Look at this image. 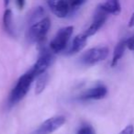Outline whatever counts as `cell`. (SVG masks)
<instances>
[{"label": "cell", "instance_id": "cell-1", "mask_svg": "<svg viewBox=\"0 0 134 134\" xmlns=\"http://www.w3.org/2000/svg\"><path fill=\"white\" fill-rule=\"evenodd\" d=\"M35 75L30 70H29L27 73H25L23 75L19 77L16 86L12 89L11 93L9 95V98H8V102L11 106L18 104L19 101H21L27 95L31 86L32 82H33Z\"/></svg>", "mask_w": 134, "mask_h": 134}, {"label": "cell", "instance_id": "cell-2", "mask_svg": "<svg viewBox=\"0 0 134 134\" xmlns=\"http://www.w3.org/2000/svg\"><path fill=\"white\" fill-rule=\"evenodd\" d=\"M51 28V19L43 18L41 20L31 25L28 30L27 38L31 43H41L44 41Z\"/></svg>", "mask_w": 134, "mask_h": 134}, {"label": "cell", "instance_id": "cell-3", "mask_svg": "<svg viewBox=\"0 0 134 134\" xmlns=\"http://www.w3.org/2000/svg\"><path fill=\"white\" fill-rule=\"evenodd\" d=\"M109 50L106 46L94 47L87 50L80 58V62L84 65H94L104 61L108 57Z\"/></svg>", "mask_w": 134, "mask_h": 134}, {"label": "cell", "instance_id": "cell-4", "mask_svg": "<svg viewBox=\"0 0 134 134\" xmlns=\"http://www.w3.org/2000/svg\"><path fill=\"white\" fill-rule=\"evenodd\" d=\"M74 31V27L73 26H67L64 28H62L55 37L53 38L52 41L50 42V51L53 53H57V52H61L65 49L67 46V43L69 41L70 38H71L72 34Z\"/></svg>", "mask_w": 134, "mask_h": 134}, {"label": "cell", "instance_id": "cell-5", "mask_svg": "<svg viewBox=\"0 0 134 134\" xmlns=\"http://www.w3.org/2000/svg\"><path fill=\"white\" fill-rule=\"evenodd\" d=\"M52 61H53V56H52V52L50 50H44L41 52L39 58L36 61V63L33 64V66L30 68V71L34 74L36 77L39 75H42V74L46 73L47 69L49 68L51 64H52Z\"/></svg>", "mask_w": 134, "mask_h": 134}, {"label": "cell", "instance_id": "cell-6", "mask_svg": "<svg viewBox=\"0 0 134 134\" xmlns=\"http://www.w3.org/2000/svg\"><path fill=\"white\" fill-rule=\"evenodd\" d=\"M64 116H54L45 120L36 130L34 134H52L65 123Z\"/></svg>", "mask_w": 134, "mask_h": 134}, {"label": "cell", "instance_id": "cell-7", "mask_svg": "<svg viewBox=\"0 0 134 134\" xmlns=\"http://www.w3.org/2000/svg\"><path fill=\"white\" fill-rule=\"evenodd\" d=\"M108 95V88L103 85H98L91 87L81 94L79 99L81 100H100Z\"/></svg>", "mask_w": 134, "mask_h": 134}, {"label": "cell", "instance_id": "cell-8", "mask_svg": "<svg viewBox=\"0 0 134 134\" xmlns=\"http://www.w3.org/2000/svg\"><path fill=\"white\" fill-rule=\"evenodd\" d=\"M107 20V14L104 13L102 10L97 8V11L95 15L93 21H92L91 25L87 28V30L84 32V34L87 38L91 37V36L95 35L97 31L101 29V27L105 24Z\"/></svg>", "mask_w": 134, "mask_h": 134}, {"label": "cell", "instance_id": "cell-9", "mask_svg": "<svg viewBox=\"0 0 134 134\" xmlns=\"http://www.w3.org/2000/svg\"><path fill=\"white\" fill-rule=\"evenodd\" d=\"M47 5L51 8L53 14L58 18H65L71 12L69 2L63 0H56V1H48Z\"/></svg>", "mask_w": 134, "mask_h": 134}, {"label": "cell", "instance_id": "cell-10", "mask_svg": "<svg viewBox=\"0 0 134 134\" xmlns=\"http://www.w3.org/2000/svg\"><path fill=\"white\" fill-rule=\"evenodd\" d=\"M100 10H102L106 14H113L118 15L121 11V6L118 0H108L106 2H103L97 7Z\"/></svg>", "mask_w": 134, "mask_h": 134}, {"label": "cell", "instance_id": "cell-11", "mask_svg": "<svg viewBox=\"0 0 134 134\" xmlns=\"http://www.w3.org/2000/svg\"><path fill=\"white\" fill-rule=\"evenodd\" d=\"M88 38L85 35L84 33H81L77 35L76 37L74 39L73 42H72L71 46H70L69 50H68V54H75L79 52L80 51L83 50L85 46H86V41Z\"/></svg>", "mask_w": 134, "mask_h": 134}, {"label": "cell", "instance_id": "cell-12", "mask_svg": "<svg viewBox=\"0 0 134 134\" xmlns=\"http://www.w3.org/2000/svg\"><path fill=\"white\" fill-rule=\"evenodd\" d=\"M126 40H122L120 41L117 45H116L115 49L113 52V57L111 60V67H115L118 64V63L119 62V60L122 58L123 54L125 52V49H126Z\"/></svg>", "mask_w": 134, "mask_h": 134}, {"label": "cell", "instance_id": "cell-13", "mask_svg": "<svg viewBox=\"0 0 134 134\" xmlns=\"http://www.w3.org/2000/svg\"><path fill=\"white\" fill-rule=\"evenodd\" d=\"M45 14V9L44 8L42 7L39 6V7H36L31 12L30 14L29 15V24H30V26L35 23L39 22L40 20H41V18L44 16Z\"/></svg>", "mask_w": 134, "mask_h": 134}, {"label": "cell", "instance_id": "cell-14", "mask_svg": "<svg viewBox=\"0 0 134 134\" xmlns=\"http://www.w3.org/2000/svg\"><path fill=\"white\" fill-rule=\"evenodd\" d=\"M48 82H49V75L47 73L42 74V75H39L37 77V81H36V86H35L36 95H40V94H41L44 91L47 85H48Z\"/></svg>", "mask_w": 134, "mask_h": 134}, {"label": "cell", "instance_id": "cell-15", "mask_svg": "<svg viewBox=\"0 0 134 134\" xmlns=\"http://www.w3.org/2000/svg\"><path fill=\"white\" fill-rule=\"evenodd\" d=\"M3 25H4L5 30L10 35L14 34L13 30V22H12V11L10 9H6L3 16Z\"/></svg>", "mask_w": 134, "mask_h": 134}, {"label": "cell", "instance_id": "cell-16", "mask_svg": "<svg viewBox=\"0 0 134 134\" xmlns=\"http://www.w3.org/2000/svg\"><path fill=\"white\" fill-rule=\"evenodd\" d=\"M75 134H97V132L91 125L84 124L80 127V129L77 130Z\"/></svg>", "mask_w": 134, "mask_h": 134}, {"label": "cell", "instance_id": "cell-17", "mask_svg": "<svg viewBox=\"0 0 134 134\" xmlns=\"http://www.w3.org/2000/svg\"><path fill=\"white\" fill-rule=\"evenodd\" d=\"M85 3H86V1H84V0H75V1H71V2H69L71 12L72 11L74 12V11H75V10H77L79 8H81Z\"/></svg>", "mask_w": 134, "mask_h": 134}, {"label": "cell", "instance_id": "cell-18", "mask_svg": "<svg viewBox=\"0 0 134 134\" xmlns=\"http://www.w3.org/2000/svg\"><path fill=\"white\" fill-rule=\"evenodd\" d=\"M119 134H134V126L132 124L127 125Z\"/></svg>", "mask_w": 134, "mask_h": 134}, {"label": "cell", "instance_id": "cell-19", "mask_svg": "<svg viewBox=\"0 0 134 134\" xmlns=\"http://www.w3.org/2000/svg\"><path fill=\"white\" fill-rule=\"evenodd\" d=\"M126 46L129 50L134 52V36L126 40Z\"/></svg>", "mask_w": 134, "mask_h": 134}, {"label": "cell", "instance_id": "cell-20", "mask_svg": "<svg viewBox=\"0 0 134 134\" xmlns=\"http://www.w3.org/2000/svg\"><path fill=\"white\" fill-rule=\"evenodd\" d=\"M16 4H17L18 8H19V9H22L23 7H24V5H25V2L24 1H22V0H19V1L16 2Z\"/></svg>", "mask_w": 134, "mask_h": 134}, {"label": "cell", "instance_id": "cell-21", "mask_svg": "<svg viewBox=\"0 0 134 134\" xmlns=\"http://www.w3.org/2000/svg\"><path fill=\"white\" fill-rule=\"evenodd\" d=\"M134 26V13L131 15L130 19V22H129V27H133Z\"/></svg>", "mask_w": 134, "mask_h": 134}]
</instances>
